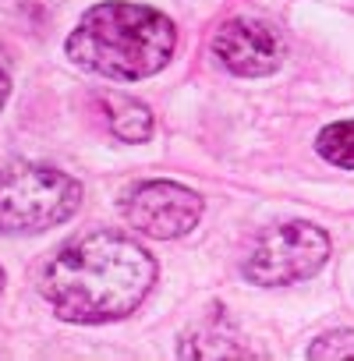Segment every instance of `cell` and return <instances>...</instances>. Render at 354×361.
Returning a JSON list of instances; mask_svg holds the SVG:
<instances>
[{"label": "cell", "instance_id": "obj_2", "mask_svg": "<svg viewBox=\"0 0 354 361\" xmlns=\"http://www.w3.org/2000/svg\"><path fill=\"white\" fill-rule=\"evenodd\" d=\"M177 47V29L166 15L124 4V0H106L82 15L75 32L64 43V54L103 78L135 82L156 75Z\"/></svg>", "mask_w": 354, "mask_h": 361}, {"label": "cell", "instance_id": "obj_4", "mask_svg": "<svg viewBox=\"0 0 354 361\" xmlns=\"http://www.w3.org/2000/svg\"><path fill=\"white\" fill-rule=\"evenodd\" d=\"M329 259V238L315 224H280L266 231L245 259V280L259 287H287L315 276Z\"/></svg>", "mask_w": 354, "mask_h": 361}, {"label": "cell", "instance_id": "obj_11", "mask_svg": "<svg viewBox=\"0 0 354 361\" xmlns=\"http://www.w3.org/2000/svg\"><path fill=\"white\" fill-rule=\"evenodd\" d=\"M0 290H4V269H0Z\"/></svg>", "mask_w": 354, "mask_h": 361}, {"label": "cell", "instance_id": "obj_1", "mask_svg": "<svg viewBox=\"0 0 354 361\" xmlns=\"http://www.w3.org/2000/svg\"><path fill=\"white\" fill-rule=\"evenodd\" d=\"M156 283V259L121 231H92L64 245L43 269L39 290L68 322L96 326L135 312Z\"/></svg>", "mask_w": 354, "mask_h": 361}, {"label": "cell", "instance_id": "obj_3", "mask_svg": "<svg viewBox=\"0 0 354 361\" xmlns=\"http://www.w3.org/2000/svg\"><path fill=\"white\" fill-rule=\"evenodd\" d=\"M82 206V185L47 163H11L0 170V227L39 234L71 220Z\"/></svg>", "mask_w": 354, "mask_h": 361}, {"label": "cell", "instance_id": "obj_6", "mask_svg": "<svg viewBox=\"0 0 354 361\" xmlns=\"http://www.w3.org/2000/svg\"><path fill=\"white\" fill-rule=\"evenodd\" d=\"M213 57L241 78H262L273 75L283 64L287 43L283 36L259 18H231L213 32Z\"/></svg>", "mask_w": 354, "mask_h": 361}, {"label": "cell", "instance_id": "obj_7", "mask_svg": "<svg viewBox=\"0 0 354 361\" xmlns=\"http://www.w3.org/2000/svg\"><path fill=\"white\" fill-rule=\"evenodd\" d=\"M106 117H110V131L124 142H145L152 135V110L138 99L106 96Z\"/></svg>", "mask_w": 354, "mask_h": 361}, {"label": "cell", "instance_id": "obj_9", "mask_svg": "<svg viewBox=\"0 0 354 361\" xmlns=\"http://www.w3.org/2000/svg\"><path fill=\"white\" fill-rule=\"evenodd\" d=\"M312 361H333V357H354V329H333L326 336H319L308 347Z\"/></svg>", "mask_w": 354, "mask_h": 361}, {"label": "cell", "instance_id": "obj_10", "mask_svg": "<svg viewBox=\"0 0 354 361\" xmlns=\"http://www.w3.org/2000/svg\"><path fill=\"white\" fill-rule=\"evenodd\" d=\"M8 96H11V75H8L4 61H0V106L8 103Z\"/></svg>", "mask_w": 354, "mask_h": 361}, {"label": "cell", "instance_id": "obj_8", "mask_svg": "<svg viewBox=\"0 0 354 361\" xmlns=\"http://www.w3.org/2000/svg\"><path fill=\"white\" fill-rule=\"evenodd\" d=\"M315 149H319V156L326 163L354 170V121H336V124L322 128Z\"/></svg>", "mask_w": 354, "mask_h": 361}, {"label": "cell", "instance_id": "obj_5", "mask_svg": "<svg viewBox=\"0 0 354 361\" xmlns=\"http://www.w3.org/2000/svg\"><path fill=\"white\" fill-rule=\"evenodd\" d=\"M128 224L156 241L188 234L202 216V199L177 180H145L124 199Z\"/></svg>", "mask_w": 354, "mask_h": 361}]
</instances>
